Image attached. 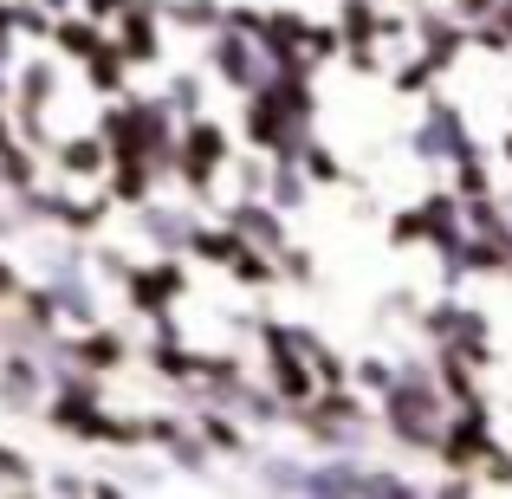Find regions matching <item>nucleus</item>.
I'll use <instances>...</instances> for the list:
<instances>
[{
  "label": "nucleus",
  "instance_id": "1",
  "mask_svg": "<svg viewBox=\"0 0 512 499\" xmlns=\"http://www.w3.org/2000/svg\"><path fill=\"white\" fill-rule=\"evenodd\" d=\"M214 150H221V137H214V130H195V137H188V175H208Z\"/></svg>",
  "mask_w": 512,
  "mask_h": 499
}]
</instances>
